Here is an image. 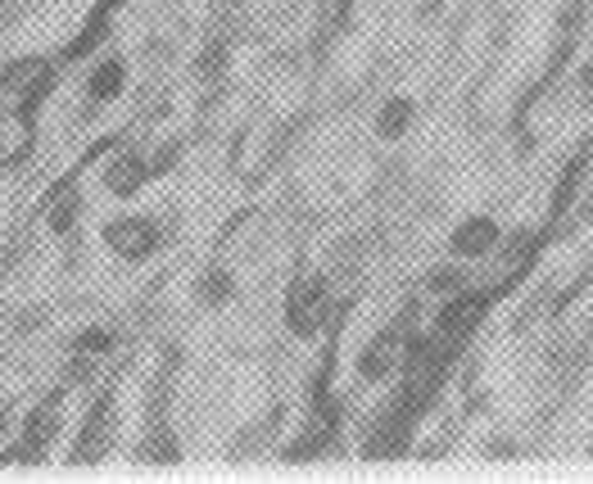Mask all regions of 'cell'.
Instances as JSON below:
<instances>
[{
	"instance_id": "7c38bea8",
	"label": "cell",
	"mask_w": 593,
	"mask_h": 484,
	"mask_svg": "<svg viewBox=\"0 0 593 484\" xmlns=\"http://www.w3.org/2000/svg\"><path fill=\"white\" fill-rule=\"evenodd\" d=\"M195 299H199L204 308H227L231 299H235V277H231V267H222V263L204 267L199 281H195Z\"/></svg>"
},
{
	"instance_id": "9c48e42d",
	"label": "cell",
	"mask_w": 593,
	"mask_h": 484,
	"mask_svg": "<svg viewBox=\"0 0 593 484\" xmlns=\"http://www.w3.org/2000/svg\"><path fill=\"white\" fill-rule=\"evenodd\" d=\"M589 168H593V136H584V141L576 145V155L567 159V168H561V177H557V186H553V208H548V222H553V227L576 208V195H580V186H584Z\"/></svg>"
},
{
	"instance_id": "d6986e66",
	"label": "cell",
	"mask_w": 593,
	"mask_h": 484,
	"mask_svg": "<svg viewBox=\"0 0 593 484\" xmlns=\"http://www.w3.org/2000/svg\"><path fill=\"white\" fill-rule=\"evenodd\" d=\"M0 5H5V0H0Z\"/></svg>"
},
{
	"instance_id": "6da1fadb",
	"label": "cell",
	"mask_w": 593,
	"mask_h": 484,
	"mask_svg": "<svg viewBox=\"0 0 593 484\" xmlns=\"http://www.w3.org/2000/svg\"><path fill=\"white\" fill-rule=\"evenodd\" d=\"M331 317H336V299H331L326 277L322 271H300V277L286 286V299H281V322L290 330V340H300V344L322 340Z\"/></svg>"
},
{
	"instance_id": "2e32d148",
	"label": "cell",
	"mask_w": 593,
	"mask_h": 484,
	"mask_svg": "<svg viewBox=\"0 0 593 484\" xmlns=\"http://www.w3.org/2000/svg\"><path fill=\"white\" fill-rule=\"evenodd\" d=\"M222 59H227V46L222 41H214V46H204V55H199V77H218L227 64H222Z\"/></svg>"
},
{
	"instance_id": "8992f818",
	"label": "cell",
	"mask_w": 593,
	"mask_h": 484,
	"mask_svg": "<svg viewBox=\"0 0 593 484\" xmlns=\"http://www.w3.org/2000/svg\"><path fill=\"white\" fill-rule=\"evenodd\" d=\"M498 245H503V222L494 218V214H467L453 231H449V258H458V263H485V258H494L498 254Z\"/></svg>"
},
{
	"instance_id": "ba28073f",
	"label": "cell",
	"mask_w": 593,
	"mask_h": 484,
	"mask_svg": "<svg viewBox=\"0 0 593 484\" xmlns=\"http://www.w3.org/2000/svg\"><path fill=\"white\" fill-rule=\"evenodd\" d=\"M113 448V395H105V403L92 408V416H86V426L69 452L73 467H86V462H100L105 452Z\"/></svg>"
},
{
	"instance_id": "9a60e30c",
	"label": "cell",
	"mask_w": 593,
	"mask_h": 484,
	"mask_svg": "<svg viewBox=\"0 0 593 484\" xmlns=\"http://www.w3.org/2000/svg\"><path fill=\"white\" fill-rule=\"evenodd\" d=\"M77 214H82V195L69 191L64 199H55V208H50V231L55 235H69L77 227Z\"/></svg>"
},
{
	"instance_id": "5bb4252c",
	"label": "cell",
	"mask_w": 593,
	"mask_h": 484,
	"mask_svg": "<svg viewBox=\"0 0 593 484\" xmlns=\"http://www.w3.org/2000/svg\"><path fill=\"white\" fill-rule=\"evenodd\" d=\"M113 344H118L113 330H105V326H82L73 336V353H86V358H109Z\"/></svg>"
},
{
	"instance_id": "4fadbf2b",
	"label": "cell",
	"mask_w": 593,
	"mask_h": 484,
	"mask_svg": "<svg viewBox=\"0 0 593 484\" xmlns=\"http://www.w3.org/2000/svg\"><path fill=\"white\" fill-rule=\"evenodd\" d=\"M471 286V277H467V263H458V258H449V267H435L431 277H426V290L431 294H458V290H467Z\"/></svg>"
},
{
	"instance_id": "3957f363",
	"label": "cell",
	"mask_w": 593,
	"mask_h": 484,
	"mask_svg": "<svg viewBox=\"0 0 593 484\" xmlns=\"http://www.w3.org/2000/svg\"><path fill=\"white\" fill-rule=\"evenodd\" d=\"M100 245L118 263H150L164 250V222L150 214H118L100 227Z\"/></svg>"
},
{
	"instance_id": "277c9868",
	"label": "cell",
	"mask_w": 593,
	"mask_h": 484,
	"mask_svg": "<svg viewBox=\"0 0 593 484\" xmlns=\"http://www.w3.org/2000/svg\"><path fill=\"white\" fill-rule=\"evenodd\" d=\"M69 395V385H59L55 395L46 399V403H37L33 412H27V421H23V431H19V439L0 452V467H10V462H27V467H37V462H46V452L55 448V439H59V399Z\"/></svg>"
},
{
	"instance_id": "ac0fdd59",
	"label": "cell",
	"mask_w": 593,
	"mask_h": 484,
	"mask_svg": "<svg viewBox=\"0 0 593 484\" xmlns=\"http://www.w3.org/2000/svg\"><path fill=\"white\" fill-rule=\"evenodd\" d=\"M584 5H593V0H584Z\"/></svg>"
},
{
	"instance_id": "e0dca14e",
	"label": "cell",
	"mask_w": 593,
	"mask_h": 484,
	"mask_svg": "<svg viewBox=\"0 0 593 484\" xmlns=\"http://www.w3.org/2000/svg\"><path fill=\"white\" fill-rule=\"evenodd\" d=\"M580 105L593 109V55H589V64L580 69Z\"/></svg>"
},
{
	"instance_id": "7a4b0ae2",
	"label": "cell",
	"mask_w": 593,
	"mask_h": 484,
	"mask_svg": "<svg viewBox=\"0 0 593 484\" xmlns=\"http://www.w3.org/2000/svg\"><path fill=\"white\" fill-rule=\"evenodd\" d=\"M489 304H494V290H476V286H467V290L449 294V299L439 304L435 322H431V336H435V340H444L453 353H462V349H467V340L481 330V322H485Z\"/></svg>"
},
{
	"instance_id": "30bf717a",
	"label": "cell",
	"mask_w": 593,
	"mask_h": 484,
	"mask_svg": "<svg viewBox=\"0 0 593 484\" xmlns=\"http://www.w3.org/2000/svg\"><path fill=\"white\" fill-rule=\"evenodd\" d=\"M123 90H128V59L123 55H96L92 73H86V100L113 105Z\"/></svg>"
},
{
	"instance_id": "5b68a950",
	"label": "cell",
	"mask_w": 593,
	"mask_h": 484,
	"mask_svg": "<svg viewBox=\"0 0 593 484\" xmlns=\"http://www.w3.org/2000/svg\"><path fill=\"white\" fill-rule=\"evenodd\" d=\"M412 326L408 317L403 322H390V326H380L376 336L359 349V362H353V367H359V380L363 385H380V380H390L399 367H403V349H408V336H412Z\"/></svg>"
},
{
	"instance_id": "52a82bcc",
	"label": "cell",
	"mask_w": 593,
	"mask_h": 484,
	"mask_svg": "<svg viewBox=\"0 0 593 484\" xmlns=\"http://www.w3.org/2000/svg\"><path fill=\"white\" fill-rule=\"evenodd\" d=\"M100 181H105V191H109L113 199H136V195L155 181V172H150V155H145V149H136V145L118 149V155L105 164Z\"/></svg>"
},
{
	"instance_id": "8fae6325",
	"label": "cell",
	"mask_w": 593,
	"mask_h": 484,
	"mask_svg": "<svg viewBox=\"0 0 593 484\" xmlns=\"http://www.w3.org/2000/svg\"><path fill=\"white\" fill-rule=\"evenodd\" d=\"M417 123V100L412 96H390L376 109V136L380 141H403Z\"/></svg>"
}]
</instances>
